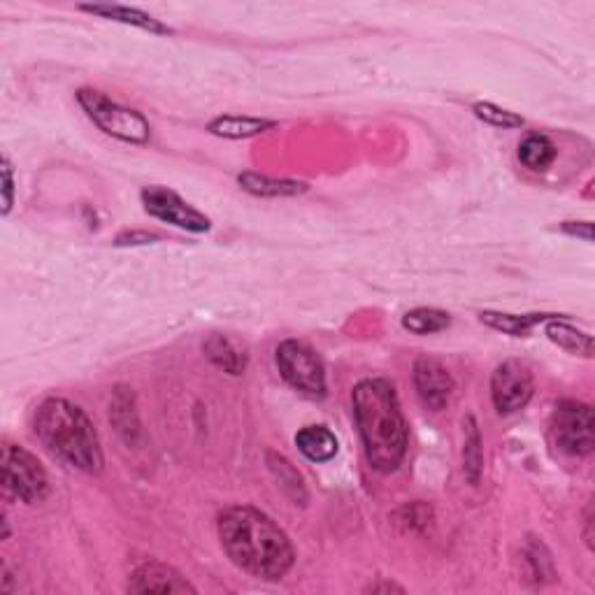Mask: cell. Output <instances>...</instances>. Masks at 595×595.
<instances>
[{
    "label": "cell",
    "mask_w": 595,
    "mask_h": 595,
    "mask_svg": "<svg viewBox=\"0 0 595 595\" xmlns=\"http://www.w3.org/2000/svg\"><path fill=\"white\" fill-rule=\"evenodd\" d=\"M142 205L154 219L182 228V231L207 233L212 228L210 219L203 212H198L196 207L186 203L184 198H179L175 191L166 189V186H149V189L142 191Z\"/></svg>",
    "instance_id": "ba28073f"
},
{
    "label": "cell",
    "mask_w": 595,
    "mask_h": 595,
    "mask_svg": "<svg viewBox=\"0 0 595 595\" xmlns=\"http://www.w3.org/2000/svg\"><path fill=\"white\" fill-rule=\"evenodd\" d=\"M296 444L300 454L312 463H328L340 449L338 437L326 426H305L296 435Z\"/></svg>",
    "instance_id": "4fadbf2b"
},
{
    "label": "cell",
    "mask_w": 595,
    "mask_h": 595,
    "mask_svg": "<svg viewBox=\"0 0 595 595\" xmlns=\"http://www.w3.org/2000/svg\"><path fill=\"white\" fill-rule=\"evenodd\" d=\"M472 112H475L482 121H486V124L498 126V128H519V126H523V117H519V114H514L510 110H503V107H498L493 103H475Z\"/></svg>",
    "instance_id": "7402d4cb"
},
{
    "label": "cell",
    "mask_w": 595,
    "mask_h": 595,
    "mask_svg": "<svg viewBox=\"0 0 595 595\" xmlns=\"http://www.w3.org/2000/svg\"><path fill=\"white\" fill-rule=\"evenodd\" d=\"M131 593H196V589L186 582L182 572L170 568L166 563L147 561L140 563L128 579Z\"/></svg>",
    "instance_id": "8fae6325"
},
{
    "label": "cell",
    "mask_w": 595,
    "mask_h": 595,
    "mask_svg": "<svg viewBox=\"0 0 595 595\" xmlns=\"http://www.w3.org/2000/svg\"><path fill=\"white\" fill-rule=\"evenodd\" d=\"M533 372L521 361L500 363L491 377V400L500 414H514L533 398Z\"/></svg>",
    "instance_id": "9c48e42d"
},
{
    "label": "cell",
    "mask_w": 595,
    "mask_h": 595,
    "mask_svg": "<svg viewBox=\"0 0 595 595\" xmlns=\"http://www.w3.org/2000/svg\"><path fill=\"white\" fill-rule=\"evenodd\" d=\"M217 533L235 568L263 582H279L296 563L289 535L256 507H228L219 514Z\"/></svg>",
    "instance_id": "6da1fadb"
},
{
    "label": "cell",
    "mask_w": 595,
    "mask_h": 595,
    "mask_svg": "<svg viewBox=\"0 0 595 595\" xmlns=\"http://www.w3.org/2000/svg\"><path fill=\"white\" fill-rule=\"evenodd\" d=\"M238 182L247 193H252V196H261V198L300 196V193L307 191L305 182L261 175V172H242V175L238 177Z\"/></svg>",
    "instance_id": "5bb4252c"
},
{
    "label": "cell",
    "mask_w": 595,
    "mask_h": 595,
    "mask_svg": "<svg viewBox=\"0 0 595 595\" xmlns=\"http://www.w3.org/2000/svg\"><path fill=\"white\" fill-rule=\"evenodd\" d=\"M479 319L484 321L486 326L496 328V331H503L507 335H514V338H523V335L530 333V328L540 321H547V314H503V312H482Z\"/></svg>",
    "instance_id": "d6986e66"
},
{
    "label": "cell",
    "mask_w": 595,
    "mask_h": 595,
    "mask_svg": "<svg viewBox=\"0 0 595 595\" xmlns=\"http://www.w3.org/2000/svg\"><path fill=\"white\" fill-rule=\"evenodd\" d=\"M351 403L370 468L384 475L396 472L407 454L410 428L393 384L386 379H363L354 386Z\"/></svg>",
    "instance_id": "7a4b0ae2"
},
{
    "label": "cell",
    "mask_w": 595,
    "mask_h": 595,
    "mask_svg": "<svg viewBox=\"0 0 595 595\" xmlns=\"http://www.w3.org/2000/svg\"><path fill=\"white\" fill-rule=\"evenodd\" d=\"M547 338L575 356H584V358L593 356L591 335L579 331L577 326L568 324L565 319H556V317L547 319Z\"/></svg>",
    "instance_id": "e0dca14e"
},
{
    "label": "cell",
    "mask_w": 595,
    "mask_h": 595,
    "mask_svg": "<svg viewBox=\"0 0 595 595\" xmlns=\"http://www.w3.org/2000/svg\"><path fill=\"white\" fill-rule=\"evenodd\" d=\"M5 491L26 505H38L49 493V477L42 463L19 444H3Z\"/></svg>",
    "instance_id": "8992f818"
},
{
    "label": "cell",
    "mask_w": 595,
    "mask_h": 595,
    "mask_svg": "<svg viewBox=\"0 0 595 595\" xmlns=\"http://www.w3.org/2000/svg\"><path fill=\"white\" fill-rule=\"evenodd\" d=\"M277 368L284 382L307 398L326 396V370L317 351L300 340H286L277 347Z\"/></svg>",
    "instance_id": "5b68a950"
},
{
    "label": "cell",
    "mask_w": 595,
    "mask_h": 595,
    "mask_svg": "<svg viewBox=\"0 0 595 595\" xmlns=\"http://www.w3.org/2000/svg\"><path fill=\"white\" fill-rule=\"evenodd\" d=\"M368 591H372V593H379V591H384V593H389V591H396V593H405V589L403 586H396V584H377V586H370Z\"/></svg>",
    "instance_id": "d4e9b609"
},
{
    "label": "cell",
    "mask_w": 595,
    "mask_h": 595,
    "mask_svg": "<svg viewBox=\"0 0 595 595\" xmlns=\"http://www.w3.org/2000/svg\"><path fill=\"white\" fill-rule=\"evenodd\" d=\"M414 386L424 405L433 412H442L454 396V377L437 358L430 356H421L414 363Z\"/></svg>",
    "instance_id": "30bf717a"
},
{
    "label": "cell",
    "mask_w": 595,
    "mask_h": 595,
    "mask_svg": "<svg viewBox=\"0 0 595 595\" xmlns=\"http://www.w3.org/2000/svg\"><path fill=\"white\" fill-rule=\"evenodd\" d=\"M449 324V314L442 310H433V307H417V310L407 312L403 317V326L414 335L440 333L444 328H449Z\"/></svg>",
    "instance_id": "ffe728a7"
},
{
    "label": "cell",
    "mask_w": 595,
    "mask_h": 595,
    "mask_svg": "<svg viewBox=\"0 0 595 595\" xmlns=\"http://www.w3.org/2000/svg\"><path fill=\"white\" fill-rule=\"evenodd\" d=\"M80 10L96 14L100 19L119 21V24L142 28V31L156 33V35H170L172 28L161 24L159 19H154L152 14L138 10V7H126V5H114V3H93V5H80Z\"/></svg>",
    "instance_id": "7c38bea8"
},
{
    "label": "cell",
    "mask_w": 595,
    "mask_h": 595,
    "mask_svg": "<svg viewBox=\"0 0 595 595\" xmlns=\"http://www.w3.org/2000/svg\"><path fill=\"white\" fill-rule=\"evenodd\" d=\"M14 205V172L10 159H3V217H7Z\"/></svg>",
    "instance_id": "603a6c76"
},
{
    "label": "cell",
    "mask_w": 595,
    "mask_h": 595,
    "mask_svg": "<svg viewBox=\"0 0 595 595\" xmlns=\"http://www.w3.org/2000/svg\"><path fill=\"white\" fill-rule=\"evenodd\" d=\"M210 133L219 135L226 140H247L256 138L270 128H275V121L256 119V117H240V114H226V117H217L210 121Z\"/></svg>",
    "instance_id": "9a60e30c"
},
{
    "label": "cell",
    "mask_w": 595,
    "mask_h": 595,
    "mask_svg": "<svg viewBox=\"0 0 595 595\" xmlns=\"http://www.w3.org/2000/svg\"><path fill=\"white\" fill-rule=\"evenodd\" d=\"M203 351L217 368L228 372V375L238 377L247 370V354L240 347H235V342L228 340L226 335H210L203 344Z\"/></svg>",
    "instance_id": "2e32d148"
},
{
    "label": "cell",
    "mask_w": 595,
    "mask_h": 595,
    "mask_svg": "<svg viewBox=\"0 0 595 595\" xmlns=\"http://www.w3.org/2000/svg\"><path fill=\"white\" fill-rule=\"evenodd\" d=\"M77 100H80L86 117L103 133L112 135V138L121 142H131V145H145V142H149L152 126H149V121L138 110L114 103L105 93L93 89L77 91Z\"/></svg>",
    "instance_id": "277c9868"
},
{
    "label": "cell",
    "mask_w": 595,
    "mask_h": 595,
    "mask_svg": "<svg viewBox=\"0 0 595 595\" xmlns=\"http://www.w3.org/2000/svg\"><path fill=\"white\" fill-rule=\"evenodd\" d=\"M519 161L535 172L547 170L551 163L556 161L554 142H551L547 135H540V133L528 135V138L519 145Z\"/></svg>",
    "instance_id": "ac0fdd59"
},
{
    "label": "cell",
    "mask_w": 595,
    "mask_h": 595,
    "mask_svg": "<svg viewBox=\"0 0 595 595\" xmlns=\"http://www.w3.org/2000/svg\"><path fill=\"white\" fill-rule=\"evenodd\" d=\"M551 440L563 454L589 456L595 444L593 410L579 400H563L551 414Z\"/></svg>",
    "instance_id": "52a82bcc"
},
{
    "label": "cell",
    "mask_w": 595,
    "mask_h": 595,
    "mask_svg": "<svg viewBox=\"0 0 595 595\" xmlns=\"http://www.w3.org/2000/svg\"><path fill=\"white\" fill-rule=\"evenodd\" d=\"M463 461H465V472H468L470 482H477L479 472H482V437H479L477 424L472 417H468V421H465Z\"/></svg>",
    "instance_id": "44dd1931"
},
{
    "label": "cell",
    "mask_w": 595,
    "mask_h": 595,
    "mask_svg": "<svg viewBox=\"0 0 595 595\" xmlns=\"http://www.w3.org/2000/svg\"><path fill=\"white\" fill-rule=\"evenodd\" d=\"M33 428L38 440L70 468L86 475H98L103 470L98 433L82 407L66 398H45L35 410Z\"/></svg>",
    "instance_id": "3957f363"
},
{
    "label": "cell",
    "mask_w": 595,
    "mask_h": 595,
    "mask_svg": "<svg viewBox=\"0 0 595 595\" xmlns=\"http://www.w3.org/2000/svg\"><path fill=\"white\" fill-rule=\"evenodd\" d=\"M563 231L570 235H577V238H584L586 242L593 240V226L589 221H565Z\"/></svg>",
    "instance_id": "cb8c5ba5"
}]
</instances>
